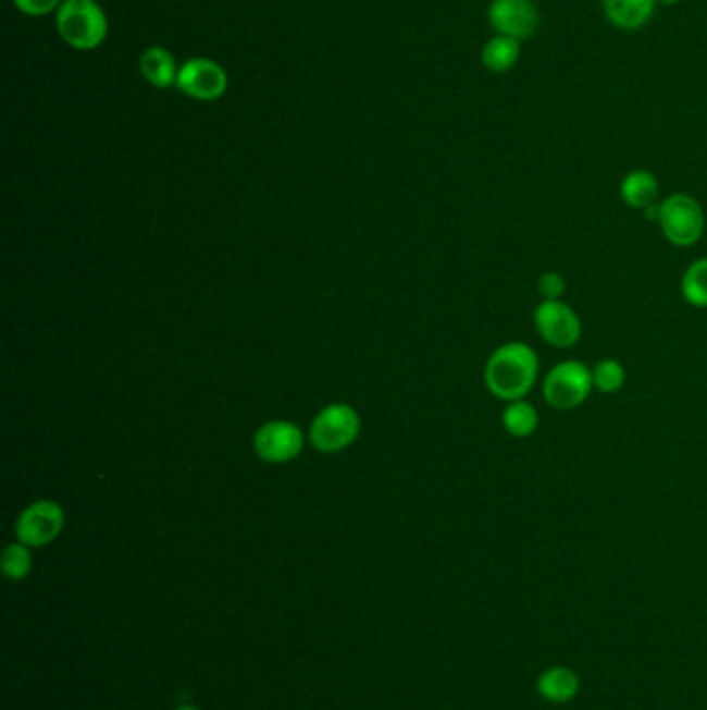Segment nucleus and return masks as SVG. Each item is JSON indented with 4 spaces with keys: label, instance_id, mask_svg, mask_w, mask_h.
<instances>
[{
    "label": "nucleus",
    "instance_id": "nucleus-1",
    "mask_svg": "<svg viewBox=\"0 0 707 710\" xmlns=\"http://www.w3.org/2000/svg\"><path fill=\"white\" fill-rule=\"evenodd\" d=\"M539 377V357L535 350L510 341L500 345L487 359L484 380L487 391L503 401L525 400Z\"/></svg>",
    "mask_w": 707,
    "mask_h": 710
},
{
    "label": "nucleus",
    "instance_id": "nucleus-2",
    "mask_svg": "<svg viewBox=\"0 0 707 710\" xmlns=\"http://www.w3.org/2000/svg\"><path fill=\"white\" fill-rule=\"evenodd\" d=\"M57 29L71 48L88 52L104 45L109 20L96 0H65L57 11Z\"/></svg>",
    "mask_w": 707,
    "mask_h": 710
},
{
    "label": "nucleus",
    "instance_id": "nucleus-3",
    "mask_svg": "<svg viewBox=\"0 0 707 710\" xmlns=\"http://www.w3.org/2000/svg\"><path fill=\"white\" fill-rule=\"evenodd\" d=\"M542 391H544V400L554 409L558 412L576 409L594 393L592 370L583 362L565 359L550 368V372L542 382Z\"/></svg>",
    "mask_w": 707,
    "mask_h": 710
},
{
    "label": "nucleus",
    "instance_id": "nucleus-4",
    "mask_svg": "<svg viewBox=\"0 0 707 710\" xmlns=\"http://www.w3.org/2000/svg\"><path fill=\"white\" fill-rule=\"evenodd\" d=\"M658 224L668 244L691 247L699 244L706 233V212L693 196L672 194L660 201Z\"/></svg>",
    "mask_w": 707,
    "mask_h": 710
},
{
    "label": "nucleus",
    "instance_id": "nucleus-5",
    "mask_svg": "<svg viewBox=\"0 0 707 710\" xmlns=\"http://www.w3.org/2000/svg\"><path fill=\"white\" fill-rule=\"evenodd\" d=\"M359 416L347 403L324 407L311 424L310 441L322 453H334L354 443L359 434Z\"/></svg>",
    "mask_w": 707,
    "mask_h": 710
},
{
    "label": "nucleus",
    "instance_id": "nucleus-6",
    "mask_svg": "<svg viewBox=\"0 0 707 710\" xmlns=\"http://www.w3.org/2000/svg\"><path fill=\"white\" fill-rule=\"evenodd\" d=\"M533 322L539 336L556 350H569L581 339V318L569 304L542 302L533 311Z\"/></svg>",
    "mask_w": 707,
    "mask_h": 710
},
{
    "label": "nucleus",
    "instance_id": "nucleus-7",
    "mask_svg": "<svg viewBox=\"0 0 707 710\" xmlns=\"http://www.w3.org/2000/svg\"><path fill=\"white\" fill-rule=\"evenodd\" d=\"M177 88L199 102H214L228 89V75L221 63L194 57L178 69Z\"/></svg>",
    "mask_w": 707,
    "mask_h": 710
},
{
    "label": "nucleus",
    "instance_id": "nucleus-8",
    "mask_svg": "<svg viewBox=\"0 0 707 710\" xmlns=\"http://www.w3.org/2000/svg\"><path fill=\"white\" fill-rule=\"evenodd\" d=\"M65 526V511L54 501H36L25 507L17 519L15 532L27 547H46Z\"/></svg>",
    "mask_w": 707,
    "mask_h": 710
},
{
    "label": "nucleus",
    "instance_id": "nucleus-9",
    "mask_svg": "<svg viewBox=\"0 0 707 710\" xmlns=\"http://www.w3.org/2000/svg\"><path fill=\"white\" fill-rule=\"evenodd\" d=\"M487 22L500 34L514 40H528L539 25V11L533 0H492Z\"/></svg>",
    "mask_w": 707,
    "mask_h": 710
},
{
    "label": "nucleus",
    "instance_id": "nucleus-10",
    "mask_svg": "<svg viewBox=\"0 0 707 710\" xmlns=\"http://www.w3.org/2000/svg\"><path fill=\"white\" fill-rule=\"evenodd\" d=\"M256 451L270 464H285L295 460L303 449V432L290 423L265 424L256 434Z\"/></svg>",
    "mask_w": 707,
    "mask_h": 710
},
{
    "label": "nucleus",
    "instance_id": "nucleus-11",
    "mask_svg": "<svg viewBox=\"0 0 707 710\" xmlns=\"http://www.w3.org/2000/svg\"><path fill=\"white\" fill-rule=\"evenodd\" d=\"M178 69L181 68H178L175 57L162 46L146 48L139 59V71H141L144 79L158 89L177 86Z\"/></svg>",
    "mask_w": 707,
    "mask_h": 710
},
{
    "label": "nucleus",
    "instance_id": "nucleus-12",
    "mask_svg": "<svg viewBox=\"0 0 707 710\" xmlns=\"http://www.w3.org/2000/svg\"><path fill=\"white\" fill-rule=\"evenodd\" d=\"M601 4L608 22L624 32L642 29L656 9V0H601Z\"/></svg>",
    "mask_w": 707,
    "mask_h": 710
},
{
    "label": "nucleus",
    "instance_id": "nucleus-13",
    "mask_svg": "<svg viewBox=\"0 0 707 710\" xmlns=\"http://www.w3.org/2000/svg\"><path fill=\"white\" fill-rule=\"evenodd\" d=\"M658 194H660L658 179L645 169H635L620 181V198L633 210H645L654 206L658 200Z\"/></svg>",
    "mask_w": 707,
    "mask_h": 710
},
{
    "label": "nucleus",
    "instance_id": "nucleus-14",
    "mask_svg": "<svg viewBox=\"0 0 707 710\" xmlns=\"http://www.w3.org/2000/svg\"><path fill=\"white\" fill-rule=\"evenodd\" d=\"M537 691L556 705L573 700L579 691V677L575 671L567 666H553L546 673H542L537 682Z\"/></svg>",
    "mask_w": 707,
    "mask_h": 710
},
{
    "label": "nucleus",
    "instance_id": "nucleus-15",
    "mask_svg": "<svg viewBox=\"0 0 707 710\" xmlns=\"http://www.w3.org/2000/svg\"><path fill=\"white\" fill-rule=\"evenodd\" d=\"M519 59H521V42L509 36L496 34L482 48V65L492 73H507L519 63Z\"/></svg>",
    "mask_w": 707,
    "mask_h": 710
},
{
    "label": "nucleus",
    "instance_id": "nucleus-16",
    "mask_svg": "<svg viewBox=\"0 0 707 710\" xmlns=\"http://www.w3.org/2000/svg\"><path fill=\"white\" fill-rule=\"evenodd\" d=\"M503 426L510 437L528 439L539 426V414L530 401H510L503 412Z\"/></svg>",
    "mask_w": 707,
    "mask_h": 710
},
{
    "label": "nucleus",
    "instance_id": "nucleus-17",
    "mask_svg": "<svg viewBox=\"0 0 707 710\" xmlns=\"http://www.w3.org/2000/svg\"><path fill=\"white\" fill-rule=\"evenodd\" d=\"M681 293L689 306L707 308V258L689 265L681 279Z\"/></svg>",
    "mask_w": 707,
    "mask_h": 710
},
{
    "label": "nucleus",
    "instance_id": "nucleus-18",
    "mask_svg": "<svg viewBox=\"0 0 707 710\" xmlns=\"http://www.w3.org/2000/svg\"><path fill=\"white\" fill-rule=\"evenodd\" d=\"M592 380H594V391H599L604 395H615L624 387L627 372L619 359L606 357V359H599L592 368Z\"/></svg>",
    "mask_w": 707,
    "mask_h": 710
},
{
    "label": "nucleus",
    "instance_id": "nucleus-19",
    "mask_svg": "<svg viewBox=\"0 0 707 710\" xmlns=\"http://www.w3.org/2000/svg\"><path fill=\"white\" fill-rule=\"evenodd\" d=\"M32 572V553L29 547L23 542L9 544L2 553V574L9 579H23Z\"/></svg>",
    "mask_w": 707,
    "mask_h": 710
},
{
    "label": "nucleus",
    "instance_id": "nucleus-20",
    "mask_svg": "<svg viewBox=\"0 0 707 710\" xmlns=\"http://www.w3.org/2000/svg\"><path fill=\"white\" fill-rule=\"evenodd\" d=\"M537 293L544 302H558L567 293V281L560 272H544L537 281Z\"/></svg>",
    "mask_w": 707,
    "mask_h": 710
},
{
    "label": "nucleus",
    "instance_id": "nucleus-21",
    "mask_svg": "<svg viewBox=\"0 0 707 710\" xmlns=\"http://www.w3.org/2000/svg\"><path fill=\"white\" fill-rule=\"evenodd\" d=\"M13 2L22 11L23 15L45 17L50 13H57L65 0H13Z\"/></svg>",
    "mask_w": 707,
    "mask_h": 710
},
{
    "label": "nucleus",
    "instance_id": "nucleus-22",
    "mask_svg": "<svg viewBox=\"0 0 707 710\" xmlns=\"http://www.w3.org/2000/svg\"><path fill=\"white\" fill-rule=\"evenodd\" d=\"M681 0H656V4H663V7H672V4H679Z\"/></svg>",
    "mask_w": 707,
    "mask_h": 710
},
{
    "label": "nucleus",
    "instance_id": "nucleus-23",
    "mask_svg": "<svg viewBox=\"0 0 707 710\" xmlns=\"http://www.w3.org/2000/svg\"><path fill=\"white\" fill-rule=\"evenodd\" d=\"M177 710H198L196 707H178Z\"/></svg>",
    "mask_w": 707,
    "mask_h": 710
},
{
    "label": "nucleus",
    "instance_id": "nucleus-24",
    "mask_svg": "<svg viewBox=\"0 0 707 710\" xmlns=\"http://www.w3.org/2000/svg\"><path fill=\"white\" fill-rule=\"evenodd\" d=\"M96 2H100V0H96Z\"/></svg>",
    "mask_w": 707,
    "mask_h": 710
}]
</instances>
